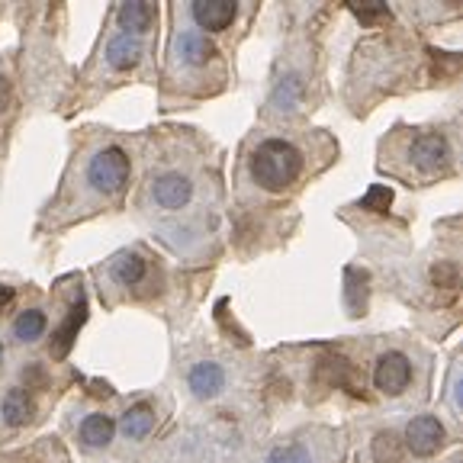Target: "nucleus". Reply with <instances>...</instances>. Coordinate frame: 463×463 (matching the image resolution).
Returning <instances> with one entry per match:
<instances>
[{
  "label": "nucleus",
  "mask_w": 463,
  "mask_h": 463,
  "mask_svg": "<svg viewBox=\"0 0 463 463\" xmlns=\"http://www.w3.org/2000/svg\"><path fill=\"white\" fill-rule=\"evenodd\" d=\"M303 171V155L287 138H268L251 155V177L264 190H283Z\"/></svg>",
  "instance_id": "1"
},
{
  "label": "nucleus",
  "mask_w": 463,
  "mask_h": 463,
  "mask_svg": "<svg viewBox=\"0 0 463 463\" xmlns=\"http://www.w3.org/2000/svg\"><path fill=\"white\" fill-rule=\"evenodd\" d=\"M87 181H90V187L107 196L119 194L129 184V155L123 148H116V145L97 152L90 158V165H87Z\"/></svg>",
  "instance_id": "2"
},
{
  "label": "nucleus",
  "mask_w": 463,
  "mask_h": 463,
  "mask_svg": "<svg viewBox=\"0 0 463 463\" xmlns=\"http://www.w3.org/2000/svg\"><path fill=\"white\" fill-rule=\"evenodd\" d=\"M448 441V431L434 415H415L405 428V448L412 450L415 457H431L444 448Z\"/></svg>",
  "instance_id": "3"
},
{
  "label": "nucleus",
  "mask_w": 463,
  "mask_h": 463,
  "mask_svg": "<svg viewBox=\"0 0 463 463\" xmlns=\"http://www.w3.org/2000/svg\"><path fill=\"white\" fill-rule=\"evenodd\" d=\"M412 383V364L399 351H386L373 367V386L386 396H399L405 386Z\"/></svg>",
  "instance_id": "4"
},
{
  "label": "nucleus",
  "mask_w": 463,
  "mask_h": 463,
  "mask_svg": "<svg viewBox=\"0 0 463 463\" xmlns=\"http://www.w3.org/2000/svg\"><path fill=\"white\" fill-rule=\"evenodd\" d=\"M409 155H412L419 171L434 174V171H444V167H448L450 145L441 132H421V136H415L412 145H409Z\"/></svg>",
  "instance_id": "5"
},
{
  "label": "nucleus",
  "mask_w": 463,
  "mask_h": 463,
  "mask_svg": "<svg viewBox=\"0 0 463 463\" xmlns=\"http://www.w3.org/2000/svg\"><path fill=\"white\" fill-rule=\"evenodd\" d=\"M152 196L161 210H181V206L190 203V196H194V184H190V177H184V174L167 171L152 184Z\"/></svg>",
  "instance_id": "6"
},
{
  "label": "nucleus",
  "mask_w": 463,
  "mask_h": 463,
  "mask_svg": "<svg viewBox=\"0 0 463 463\" xmlns=\"http://www.w3.org/2000/svg\"><path fill=\"white\" fill-rule=\"evenodd\" d=\"M190 14H194V23L200 29H206V33H222V29L232 26L239 7H235L232 0H196L194 7H190Z\"/></svg>",
  "instance_id": "7"
},
{
  "label": "nucleus",
  "mask_w": 463,
  "mask_h": 463,
  "mask_svg": "<svg viewBox=\"0 0 463 463\" xmlns=\"http://www.w3.org/2000/svg\"><path fill=\"white\" fill-rule=\"evenodd\" d=\"M84 318H87V303H84V297H78V303L71 306L68 318L58 326V332L52 335V345H49L52 361H65L68 351H71V345H74V338H78L80 326H84Z\"/></svg>",
  "instance_id": "8"
},
{
  "label": "nucleus",
  "mask_w": 463,
  "mask_h": 463,
  "mask_svg": "<svg viewBox=\"0 0 463 463\" xmlns=\"http://www.w3.org/2000/svg\"><path fill=\"white\" fill-rule=\"evenodd\" d=\"M318 380L328 386H345L351 396H361L364 399V383H357V376H354V367H351V361L347 357H322L318 361Z\"/></svg>",
  "instance_id": "9"
},
{
  "label": "nucleus",
  "mask_w": 463,
  "mask_h": 463,
  "mask_svg": "<svg viewBox=\"0 0 463 463\" xmlns=\"http://www.w3.org/2000/svg\"><path fill=\"white\" fill-rule=\"evenodd\" d=\"M142 39L138 36H129V33H119V36L109 39L107 45V61L113 71H129L142 61Z\"/></svg>",
  "instance_id": "10"
},
{
  "label": "nucleus",
  "mask_w": 463,
  "mask_h": 463,
  "mask_svg": "<svg viewBox=\"0 0 463 463\" xmlns=\"http://www.w3.org/2000/svg\"><path fill=\"white\" fill-rule=\"evenodd\" d=\"M0 415H4V421H7L10 428H20V425H26L33 415H36V402H33V396H29L23 386H14V390L4 392Z\"/></svg>",
  "instance_id": "11"
},
{
  "label": "nucleus",
  "mask_w": 463,
  "mask_h": 463,
  "mask_svg": "<svg viewBox=\"0 0 463 463\" xmlns=\"http://www.w3.org/2000/svg\"><path fill=\"white\" fill-rule=\"evenodd\" d=\"M225 386V373L219 364H210L203 361L196 364L194 370H190V390H194L196 399H213L219 396V390Z\"/></svg>",
  "instance_id": "12"
},
{
  "label": "nucleus",
  "mask_w": 463,
  "mask_h": 463,
  "mask_svg": "<svg viewBox=\"0 0 463 463\" xmlns=\"http://www.w3.org/2000/svg\"><path fill=\"white\" fill-rule=\"evenodd\" d=\"M116 16H119V26L129 29V36H142V33L152 29L155 16H158V7H155V4H145V0H132V4H123Z\"/></svg>",
  "instance_id": "13"
},
{
  "label": "nucleus",
  "mask_w": 463,
  "mask_h": 463,
  "mask_svg": "<svg viewBox=\"0 0 463 463\" xmlns=\"http://www.w3.org/2000/svg\"><path fill=\"white\" fill-rule=\"evenodd\" d=\"M345 306L351 316H364L367 309V297H370V277L367 270H357V268H347L345 270Z\"/></svg>",
  "instance_id": "14"
},
{
  "label": "nucleus",
  "mask_w": 463,
  "mask_h": 463,
  "mask_svg": "<svg viewBox=\"0 0 463 463\" xmlns=\"http://www.w3.org/2000/svg\"><path fill=\"white\" fill-rule=\"evenodd\" d=\"M113 434H116V421L103 412L87 415L84 425H80V441H84L87 448H107V444L113 441Z\"/></svg>",
  "instance_id": "15"
},
{
  "label": "nucleus",
  "mask_w": 463,
  "mask_h": 463,
  "mask_svg": "<svg viewBox=\"0 0 463 463\" xmlns=\"http://www.w3.org/2000/svg\"><path fill=\"white\" fill-rule=\"evenodd\" d=\"M177 52H181V58L187 65H206L216 55V45L203 36V33H181L177 36Z\"/></svg>",
  "instance_id": "16"
},
{
  "label": "nucleus",
  "mask_w": 463,
  "mask_h": 463,
  "mask_svg": "<svg viewBox=\"0 0 463 463\" xmlns=\"http://www.w3.org/2000/svg\"><path fill=\"white\" fill-rule=\"evenodd\" d=\"M155 428V409L148 402H136L129 409V412L123 415V431H126V438H145V434L152 431Z\"/></svg>",
  "instance_id": "17"
},
{
  "label": "nucleus",
  "mask_w": 463,
  "mask_h": 463,
  "mask_svg": "<svg viewBox=\"0 0 463 463\" xmlns=\"http://www.w3.org/2000/svg\"><path fill=\"white\" fill-rule=\"evenodd\" d=\"M431 283L434 289H438V303H454L457 299V289H460V277H457V268L454 264H448V260H441L438 268L431 270Z\"/></svg>",
  "instance_id": "18"
},
{
  "label": "nucleus",
  "mask_w": 463,
  "mask_h": 463,
  "mask_svg": "<svg viewBox=\"0 0 463 463\" xmlns=\"http://www.w3.org/2000/svg\"><path fill=\"white\" fill-rule=\"evenodd\" d=\"M43 332H45V316L39 309H26L16 316L14 335L20 341H36V338H43Z\"/></svg>",
  "instance_id": "19"
},
{
  "label": "nucleus",
  "mask_w": 463,
  "mask_h": 463,
  "mask_svg": "<svg viewBox=\"0 0 463 463\" xmlns=\"http://www.w3.org/2000/svg\"><path fill=\"white\" fill-rule=\"evenodd\" d=\"M113 277L119 283H126V287H132V283H138L145 277V260L138 258V254H123V258H116Z\"/></svg>",
  "instance_id": "20"
},
{
  "label": "nucleus",
  "mask_w": 463,
  "mask_h": 463,
  "mask_svg": "<svg viewBox=\"0 0 463 463\" xmlns=\"http://www.w3.org/2000/svg\"><path fill=\"white\" fill-rule=\"evenodd\" d=\"M347 10L364 23V26H380L390 20V7L383 0H367V4H347Z\"/></svg>",
  "instance_id": "21"
},
{
  "label": "nucleus",
  "mask_w": 463,
  "mask_h": 463,
  "mask_svg": "<svg viewBox=\"0 0 463 463\" xmlns=\"http://www.w3.org/2000/svg\"><path fill=\"white\" fill-rule=\"evenodd\" d=\"M373 457H376V463H399V457H402V441L396 438V431L376 434Z\"/></svg>",
  "instance_id": "22"
},
{
  "label": "nucleus",
  "mask_w": 463,
  "mask_h": 463,
  "mask_svg": "<svg viewBox=\"0 0 463 463\" xmlns=\"http://www.w3.org/2000/svg\"><path fill=\"white\" fill-rule=\"evenodd\" d=\"M264 463H312V454L303 444H287V448H274Z\"/></svg>",
  "instance_id": "23"
},
{
  "label": "nucleus",
  "mask_w": 463,
  "mask_h": 463,
  "mask_svg": "<svg viewBox=\"0 0 463 463\" xmlns=\"http://www.w3.org/2000/svg\"><path fill=\"white\" fill-rule=\"evenodd\" d=\"M390 203H392V190L383 187V184H376V187H370L367 194H364L361 206L370 213H386L390 210Z\"/></svg>",
  "instance_id": "24"
},
{
  "label": "nucleus",
  "mask_w": 463,
  "mask_h": 463,
  "mask_svg": "<svg viewBox=\"0 0 463 463\" xmlns=\"http://www.w3.org/2000/svg\"><path fill=\"white\" fill-rule=\"evenodd\" d=\"M23 380H26V386H23V390H39V386L45 383V376H43V370L39 367H26V373H23Z\"/></svg>",
  "instance_id": "25"
},
{
  "label": "nucleus",
  "mask_w": 463,
  "mask_h": 463,
  "mask_svg": "<svg viewBox=\"0 0 463 463\" xmlns=\"http://www.w3.org/2000/svg\"><path fill=\"white\" fill-rule=\"evenodd\" d=\"M90 396H97V399H109V396H113V386L103 383V380H90Z\"/></svg>",
  "instance_id": "26"
},
{
  "label": "nucleus",
  "mask_w": 463,
  "mask_h": 463,
  "mask_svg": "<svg viewBox=\"0 0 463 463\" xmlns=\"http://www.w3.org/2000/svg\"><path fill=\"white\" fill-rule=\"evenodd\" d=\"M10 97H14V87H10V80L0 74V109L10 107Z\"/></svg>",
  "instance_id": "27"
},
{
  "label": "nucleus",
  "mask_w": 463,
  "mask_h": 463,
  "mask_svg": "<svg viewBox=\"0 0 463 463\" xmlns=\"http://www.w3.org/2000/svg\"><path fill=\"white\" fill-rule=\"evenodd\" d=\"M16 299V293H14V287H7V283H0V312L7 309L10 303Z\"/></svg>",
  "instance_id": "28"
},
{
  "label": "nucleus",
  "mask_w": 463,
  "mask_h": 463,
  "mask_svg": "<svg viewBox=\"0 0 463 463\" xmlns=\"http://www.w3.org/2000/svg\"><path fill=\"white\" fill-rule=\"evenodd\" d=\"M0 361H4V345H0Z\"/></svg>",
  "instance_id": "29"
}]
</instances>
